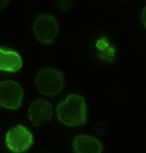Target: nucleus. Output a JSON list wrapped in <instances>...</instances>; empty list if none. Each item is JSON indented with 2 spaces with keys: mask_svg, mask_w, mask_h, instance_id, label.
<instances>
[{
  "mask_svg": "<svg viewBox=\"0 0 146 153\" xmlns=\"http://www.w3.org/2000/svg\"><path fill=\"white\" fill-rule=\"evenodd\" d=\"M33 29L36 38L40 42L50 44L55 40L59 33L58 20L50 15L42 14L36 19Z\"/></svg>",
  "mask_w": 146,
  "mask_h": 153,
  "instance_id": "nucleus-3",
  "label": "nucleus"
},
{
  "mask_svg": "<svg viewBox=\"0 0 146 153\" xmlns=\"http://www.w3.org/2000/svg\"><path fill=\"white\" fill-rule=\"evenodd\" d=\"M59 120L67 126H80L85 124L87 109L85 100L79 95L71 94L57 108Z\"/></svg>",
  "mask_w": 146,
  "mask_h": 153,
  "instance_id": "nucleus-1",
  "label": "nucleus"
},
{
  "mask_svg": "<svg viewBox=\"0 0 146 153\" xmlns=\"http://www.w3.org/2000/svg\"><path fill=\"white\" fill-rule=\"evenodd\" d=\"M36 84L40 93L52 97L62 90L65 81L60 71L54 68H44L36 75Z\"/></svg>",
  "mask_w": 146,
  "mask_h": 153,
  "instance_id": "nucleus-2",
  "label": "nucleus"
},
{
  "mask_svg": "<svg viewBox=\"0 0 146 153\" xmlns=\"http://www.w3.org/2000/svg\"><path fill=\"white\" fill-rule=\"evenodd\" d=\"M142 20L143 22V25H144L145 28H146V7L143 8L142 13Z\"/></svg>",
  "mask_w": 146,
  "mask_h": 153,
  "instance_id": "nucleus-10",
  "label": "nucleus"
},
{
  "mask_svg": "<svg viewBox=\"0 0 146 153\" xmlns=\"http://www.w3.org/2000/svg\"><path fill=\"white\" fill-rule=\"evenodd\" d=\"M75 153H101L102 146L101 142L88 135H79L73 140Z\"/></svg>",
  "mask_w": 146,
  "mask_h": 153,
  "instance_id": "nucleus-7",
  "label": "nucleus"
},
{
  "mask_svg": "<svg viewBox=\"0 0 146 153\" xmlns=\"http://www.w3.org/2000/svg\"><path fill=\"white\" fill-rule=\"evenodd\" d=\"M23 90L21 86L11 80L0 83V106L16 109L21 105Z\"/></svg>",
  "mask_w": 146,
  "mask_h": 153,
  "instance_id": "nucleus-5",
  "label": "nucleus"
},
{
  "mask_svg": "<svg viewBox=\"0 0 146 153\" xmlns=\"http://www.w3.org/2000/svg\"><path fill=\"white\" fill-rule=\"evenodd\" d=\"M57 6L63 11H66L70 7V1L69 0H58Z\"/></svg>",
  "mask_w": 146,
  "mask_h": 153,
  "instance_id": "nucleus-9",
  "label": "nucleus"
},
{
  "mask_svg": "<svg viewBox=\"0 0 146 153\" xmlns=\"http://www.w3.org/2000/svg\"><path fill=\"white\" fill-rule=\"evenodd\" d=\"M6 142L11 151L22 153L27 151L33 144V136L27 128L18 125L7 133Z\"/></svg>",
  "mask_w": 146,
  "mask_h": 153,
  "instance_id": "nucleus-4",
  "label": "nucleus"
},
{
  "mask_svg": "<svg viewBox=\"0 0 146 153\" xmlns=\"http://www.w3.org/2000/svg\"><path fill=\"white\" fill-rule=\"evenodd\" d=\"M28 117L34 126H41L52 117V107L45 100L34 101L28 110Z\"/></svg>",
  "mask_w": 146,
  "mask_h": 153,
  "instance_id": "nucleus-6",
  "label": "nucleus"
},
{
  "mask_svg": "<svg viewBox=\"0 0 146 153\" xmlns=\"http://www.w3.org/2000/svg\"><path fill=\"white\" fill-rule=\"evenodd\" d=\"M8 3V0H0V9L4 8Z\"/></svg>",
  "mask_w": 146,
  "mask_h": 153,
  "instance_id": "nucleus-11",
  "label": "nucleus"
},
{
  "mask_svg": "<svg viewBox=\"0 0 146 153\" xmlns=\"http://www.w3.org/2000/svg\"><path fill=\"white\" fill-rule=\"evenodd\" d=\"M22 67L20 56L15 51L0 48V70L16 72Z\"/></svg>",
  "mask_w": 146,
  "mask_h": 153,
  "instance_id": "nucleus-8",
  "label": "nucleus"
}]
</instances>
